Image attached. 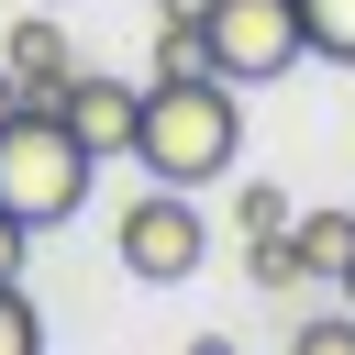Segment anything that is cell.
Returning a JSON list of instances; mask_svg holds the SVG:
<instances>
[{"label":"cell","mask_w":355,"mask_h":355,"mask_svg":"<svg viewBox=\"0 0 355 355\" xmlns=\"http://www.w3.org/2000/svg\"><path fill=\"white\" fill-rule=\"evenodd\" d=\"M22 255H33V222H22V211H0V277H22Z\"/></svg>","instance_id":"obj_12"},{"label":"cell","mask_w":355,"mask_h":355,"mask_svg":"<svg viewBox=\"0 0 355 355\" xmlns=\"http://www.w3.org/2000/svg\"><path fill=\"white\" fill-rule=\"evenodd\" d=\"M233 211H244V233H277V222H288V200H277V189H244Z\"/></svg>","instance_id":"obj_11"},{"label":"cell","mask_w":355,"mask_h":355,"mask_svg":"<svg viewBox=\"0 0 355 355\" xmlns=\"http://www.w3.org/2000/svg\"><path fill=\"white\" fill-rule=\"evenodd\" d=\"M133 155L166 189L233 178V155H244V89L211 78V67H155L144 78V111H133Z\"/></svg>","instance_id":"obj_1"},{"label":"cell","mask_w":355,"mask_h":355,"mask_svg":"<svg viewBox=\"0 0 355 355\" xmlns=\"http://www.w3.org/2000/svg\"><path fill=\"white\" fill-rule=\"evenodd\" d=\"M111 244H122V266L144 277V288H178V277H200V255H211V222H200V200L189 189H133L122 200V222H111Z\"/></svg>","instance_id":"obj_4"},{"label":"cell","mask_w":355,"mask_h":355,"mask_svg":"<svg viewBox=\"0 0 355 355\" xmlns=\"http://www.w3.org/2000/svg\"><path fill=\"white\" fill-rule=\"evenodd\" d=\"M211 22V0H155V33H200Z\"/></svg>","instance_id":"obj_13"},{"label":"cell","mask_w":355,"mask_h":355,"mask_svg":"<svg viewBox=\"0 0 355 355\" xmlns=\"http://www.w3.org/2000/svg\"><path fill=\"white\" fill-rule=\"evenodd\" d=\"M300 55H311L300 0H211V22H200V67L233 78V89H266V78H288Z\"/></svg>","instance_id":"obj_3"},{"label":"cell","mask_w":355,"mask_h":355,"mask_svg":"<svg viewBox=\"0 0 355 355\" xmlns=\"http://www.w3.org/2000/svg\"><path fill=\"white\" fill-rule=\"evenodd\" d=\"M288 344H300V355H355V300H344V311H311Z\"/></svg>","instance_id":"obj_10"},{"label":"cell","mask_w":355,"mask_h":355,"mask_svg":"<svg viewBox=\"0 0 355 355\" xmlns=\"http://www.w3.org/2000/svg\"><path fill=\"white\" fill-rule=\"evenodd\" d=\"M300 33H311V55L355 67V0H300Z\"/></svg>","instance_id":"obj_8"},{"label":"cell","mask_w":355,"mask_h":355,"mask_svg":"<svg viewBox=\"0 0 355 355\" xmlns=\"http://www.w3.org/2000/svg\"><path fill=\"white\" fill-rule=\"evenodd\" d=\"M133 111H144V89H133V78H89V67H78V78L55 89V122L89 144V166L133 155Z\"/></svg>","instance_id":"obj_5"},{"label":"cell","mask_w":355,"mask_h":355,"mask_svg":"<svg viewBox=\"0 0 355 355\" xmlns=\"http://www.w3.org/2000/svg\"><path fill=\"white\" fill-rule=\"evenodd\" d=\"M333 288H344V300H355V255H344V277H333Z\"/></svg>","instance_id":"obj_15"},{"label":"cell","mask_w":355,"mask_h":355,"mask_svg":"<svg viewBox=\"0 0 355 355\" xmlns=\"http://www.w3.org/2000/svg\"><path fill=\"white\" fill-rule=\"evenodd\" d=\"M288 244H300V266L311 277H344V255H355V211H288Z\"/></svg>","instance_id":"obj_7"},{"label":"cell","mask_w":355,"mask_h":355,"mask_svg":"<svg viewBox=\"0 0 355 355\" xmlns=\"http://www.w3.org/2000/svg\"><path fill=\"white\" fill-rule=\"evenodd\" d=\"M44 11H67V0H44Z\"/></svg>","instance_id":"obj_16"},{"label":"cell","mask_w":355,"mask_h":355,"mask_svg":"<svg viewBox=\"0 0 355 355\" xmlns=\"http://www.w3.org/2000/svg\"><path fill=\"white\" fill-rule=\"evenodd\" d=\"M89 200V144L55 122V100H22L11 122H0V211H22L33 233L44 222H67Z\"/></svg>","instance_id":"obj_2"},{"label":"cell","mask_w":355,"mask_h":355,"mask_svg":"<svg viewBox=\"0 0 355 355\" xmlns=\"http://www.w3.org/2000/svg\"><path fill=\"white\" fill-rule=\"evenodd\" d=\"M33 344H44V311L22 277H0V355H33Z\"/></svg>","instance_id":"obj_9"},{"label":"cell","mask_w":355,"mask_h":355,"mask_svg":"<svg viewBox=\"0 0 355 355\" xmlns=\"http://www.w3.org/2000/svg\"><path fill=\"white\" fill-rule=\"evenodd\" d=\"M11 111H22V89H11V67H0V122H11Z\"/></svg>","instance_id":"obj_14"},{"label":"cell","mask_w":355,"mask_h":355,"mask_svg":"<svg viewBox=\"0 0 355 355\" xmlns=\"http://www.w3.org/2000/svg\"><path fill=\"white\" fill-rule=\"evenodd\" d=\"M0 67H11V89H22V100H55V89L78 78V55H67V11H44V0H33V11L11 22Z\"/></svg>","instance_id":"obj_6"}]
</instances>
